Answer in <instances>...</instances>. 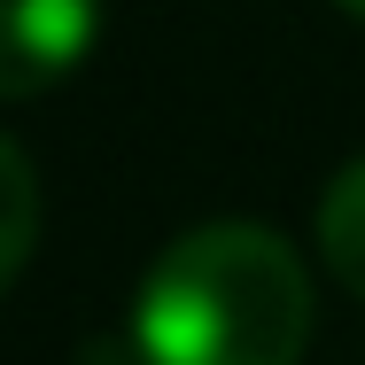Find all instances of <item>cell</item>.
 Segmentation results:
<instances>
[{
    "label": "cell",
    "instance_id": "1",
    "mask_svg": "<svg viewBox=\"0 0 365 365\" xmlns=\"http://www.w3.org/2000/svg\"><path fill=\"white\" fill-rule=\"evenodd\" d=\"M133 350L140 365H303L311 272L272 225H187L140 272Z\"/></svg>",
    "mask_w": 365,
    "mask_h": 365
},
{
    "label": "cell",
    "instance_id": "2",
    "mask_svg": "<svg viewBox=\"0 0 365 365\" xmlns=\"http://www.w3.org/2000/svg\"><path fill=\"white\" fill-rule=\"evenodd\" d=\"M101 0H0V101H31L93 55Z\"/></svg>",
    "mask_w": 365,
    "mask_h": 365
},
{
    "label": "cell",
    "instance_id": "3",
    "mask_svg": "<svg viewBox=\"0 0 365 365\" xmlns=\"http://www.w3.org/2000/svg\"><path fill=\"white\" fill-rule=\"evenodd\" d=\"M311 233H319V264L334 272V288H350L365 303V155L327 179Z\"/></svg>",
    "mask_w": 365,
    "mask_h": 365
},
{
    "label": "cell",
    "instance_id": "4",
    "mask_svg": "<svg viewBox=\"0 0 365 365\" xmlns=\"http://www.w3.org/2000/svg\"><path fill=\"white\" fill-rule=\"evenodd\" d=\"M31 241H39V171L0 133V288L31 264Z\"/></svg>",
    "mask_w": 365,
    "mask_h": 365
},
{
    "label": "cell",
    "instance_id": "5",
    "mask_svg": "<svg viewBox=\"0 0 365 365\" xmlns=\"http://www.w3.org/2000/svg\"><path fill=\"white\" fill-rule=\"evenodd\" d=\"M334 8H342V16H365V0H334Z\"/></svg>",
    "mask_w": 365,
    "mask_h": 365
}]
</instances>
